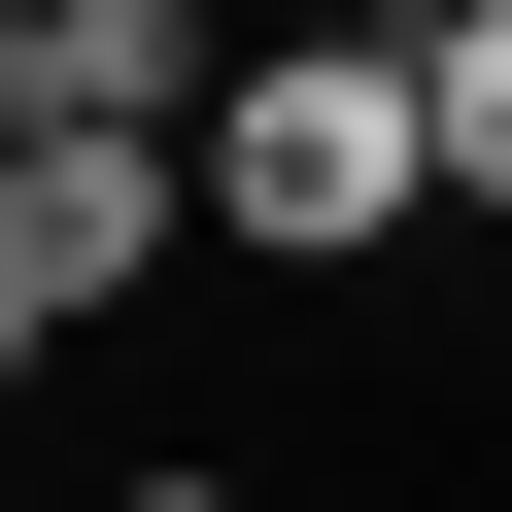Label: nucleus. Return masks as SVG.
I'll use <instances>...</instances> for the list:
<instances>
[{"instance_id":"obj_5","label":"nucleus","mask_w":512,"mask_h":512,"mask_svg":"<svg viewBox=\"0 0 512 512\" xmlns=\"http://www.w3.org/2000/svg\"><path fill=\"white\" fill-rule=\"evenodd\" d=\"M0 35H35V0H0Z\"/></svg>"},{"instance_id":"obj_2","label":"nucleus","mask_w":512,"mask_h":512,"mask_svg":"<svg viewBox=\"0 0 512 512\" xmlns=\"http://www.w3.org/2000/svg\"><path fill=\"white\" fill-rule=\"evenodd\" d=\"M171 239H205V171H171V137H0V342H103Z\"/></svg>"},{"instance_id":"obj_6","label":"nucleus","mask_w":512,"mask_h":512,"mask_svg":"<svg viewBox=\"0 0 512 512\" xmlns=\"http://www.w3.org/2000/svg\"><path fill=\"white\" fill-rule=\"evenodd\" d=\"M0 376H35V342H0Z\"/></svg>"},{"instance_id":"obj_1","label":"nucleus","mask_w":512,"mask_h":512,"mask_svg":"<svg viewBox=\"0 0 512 512\" xmlns=\"http://www.w3.org/2000/svg\"><path fill=\"white\" fill-rule=\"evenodd\" d=\"M171 171H205V239H274V274H376V239L444 205L410 171V35H239Z\"/></svg>"},{"instance_id":"obj_3","label":"nucleus","mask_w":512,"mask_h":512,"mask_svg":"<svg viewBox=\"0 0 512 512\" xmlns=\"http://www.w3.org/2000/svg\"><path fill=\"white\" fill-rule=\"evenodd\" d=\"M410 171L512 205V0H410Z\"/></svg>"},{"instance_id":"obj_4","label":"nucleus","mask_w":512,"mask_h":512,"mask_svg":"<svg viewBox=\"0 0 512 512\" xmlns=\"http://www.w3.org/2000/svg\"><path fill=\"white\" fill-rule=\"evenodd\" d=\"M103 512H239V478H103Z\"/></svg>"}]
</instances>
